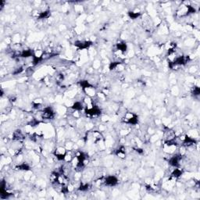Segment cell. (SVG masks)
Returning a JSON list of instances; mask_svg holds the SVG:
<instances>
[{
  "instance_id": "3",
  "label": "cell",
  "mask_w": 200,
  "mask_h": 200,
  "mask_svg": "<svg viewBox=\"0 0 200 200\" xmlns=\"http://www.w3.org/2000/svg\"><path fill=\"white\" fill-rule=\"evenodd\" d=\"M13 139L15 141H22L23 139H24V134L21 130H16L13 133Z\"/></svg>"
},
{
  "instance_id": "4",
  "label": "cell",
  "mask_w": 200,
  "mask_h": 200,
  "mask_svg": "<svg viewBox=\"0 0 200 200\" xmlns=\"http://www.w3.org/2000/svg\"><path fill=\"white\" fill-rule=\"evenodd\" d=\"M83 91H84V93L86 94L87 96H89V97H91V98L96 96V89H94V87L91 86V85H90V86H89V87H86V88H84V89H83Z\"/></svg>"
},
{
  "instance_id": "5",
  "label": "cell",
  "mask_w": 200,
  "mask_h": 200,
  "mask_svg": "<svg viewBox=\"0 0 200 200\" xmlns=\"http://www.w3.org/2000/svg\"><path fill=\"white\" fill-rule=\"evenodd\" d=\"M140 13H138V12H130L129 13V16L131 19H136L138 18L139 16H140Z\"/></svg>"
},
{
  "instance_id": "1",
  "label": "cell",
  "mask_w": 200,
  "mask_h": 200,
  "mask_svg": "<svg viewBox=\"0 0 200 200\" xmlns=\"http://www.w3.org/2000/svg\"><path fill=\"white\" fill-rule=\"evenodd\" d=\"M66 151L65 147H63V146H58L56 148V149L54 150V156L56 158V159L59 160V161H62V160H64V158H65V156L66 154Z\"/></svg>"
},
{
  "instance_id": "2",
  "label": "cell",
  "mask_w": 200,
  "mask_h": 200,
  "mask_svg": "<svg viewBox=\"0 0 200 200\" xmlns=\"http://www.w3.org/2000/svg\"><path fill=\"white\" fill-rule=\"evenodd\" d=\"M117 183H118V179H117V177H115V176H113V175L107 176V177L104 179V184L105 185H106V186L109 187L115 186Z\"/></svg>"
}]
</instances>
